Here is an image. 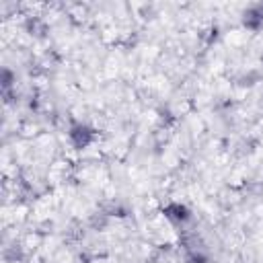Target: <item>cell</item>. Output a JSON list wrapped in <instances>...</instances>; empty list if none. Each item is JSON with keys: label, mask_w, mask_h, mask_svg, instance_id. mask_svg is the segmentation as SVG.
I'll use <instances>...</instances> for the list:
<instances>
[{"label": "cell", "mask_w": 263, "mask_h": 263, "mask_svg": "<svg viewBox=\"0 0 263 263\" xmlns=\"http://www.w3.org/2000/svg\"><path fill=\"white\" fill-rule=\"evenodd\" d=\"M68 136H70V142H72L74 148H86L95 140V129L90 125H86V123H74L70 127Z\"/></svg>", "instance_id": "cell-1"}, {"label": "cell", "mask_w": 263, "mask_h": 263, "mask_svg": "<svg viewBox=\"0 0 263 263\" xmlns=\"http://www.w3.org/2000/svg\"><path fill=\"white\" fill-rule=\"evenodd\" d=\"M162 214H164L171 222H175V224H185V222H189V218H191L189 208H187V205H183V203H179V201L166 203V205H164V210H162Z\"/></svg>", "instance_id": "cell-2"}, {"label": "cell", "mask_w": 263, "mask_h": 263, "mask_svg": "<svg viewBox=\"0 0 263 263\" xmlns=\"http://www.w3.org/2000/svg\"><path fill=\"white\" fill-rule=\"evenodd\" d=\"M242 23H245L247 29L257 31V29L263 25V4H253V6H249V8L245 10V14H242Z\"/></svg>", "instance_id": "cell-3"}, {"label": "cell", "mask_w": 263, "mask_h": 263, "mask_svg": "<svg viewBox=\"0 0 263 263\" xmlns=\"http://www.w3.org/2000/svg\"><path fill=\"white\" fill-rule=\"evenodd\" d=\"M12 86V72L8 68H2V90L6 92Z\"/></svg>", "instance_id": "cell-4"}]
</instances>
